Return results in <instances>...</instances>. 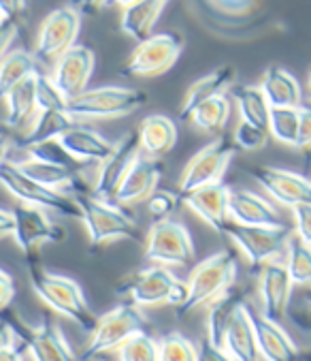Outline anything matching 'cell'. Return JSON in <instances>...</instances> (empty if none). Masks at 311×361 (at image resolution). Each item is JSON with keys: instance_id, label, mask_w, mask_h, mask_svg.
<instances>
[{"instance_id": "cell-39", "label": "cell", "mask_w": 311, "mask_h": 361, "mask_svg": "<svg viewBox=\"0 0 311 361\" xmlns=\"http://www.w3.org/2000/svg\"><path fill=\"white\" fill-rule=\"evenodd\" d=\"M120 361H158V340L151 338L145 329L130 336L118 348Z\"/></svg>"}, {"instance_id": "cell-41", "label": "cell", "mask_w": 311, "mask_h": 361, "mask_svg": "<svg viewBox=\"0 0 311 361\" xmlns=\"http://www.w3.org/2000/svg\"><path fill=\"white\" fill-rule=\"evenodd\" d=\"M37 109L39 111H68V99L60 92L49 75L37 73Z\"/></svg>"}, {"instance_id": "cell-22", "label": "cell", "mask_w": 311, "mask_h": 361, "mask_svg": "<svg viewBox=\"0 0 311 361\" xmlns=\"http://www.w3.org/2000/svg\"><path fill=\"white\" fill-rule=\"evenodd\" d=\"M28 342V357L32 361H80L62 336L60 327L49 319H43L39 327H24Z\"/></svg>"}, {"instance_id": "cell-23", "label": "cell", "mask_w": 311, "mask_h": 361, "mask_svg": "<svg viewBox=\"0 0 311 361\" xmlns=\"http://www.w3.org/2000/svg\"><path fill=\"white\" fill-rule=\"evenodd\" d=\"M18 167L26 176H30L32 180H37V182L49 186V188L62 190L68 197L86 192V186L82 184V180L77 178V173L68 165H62V163H56V161H47V159L30 157L28 154V159L20 161Z\"/></svg>"}, {"instance_id": "cell-2", "label": "cell", "mask_w": 311, "mask_h": 361, "mask_svg": "<svg viewBox=\"0 0 311 361\" xmlns=\"http://www.w3.org/2000/svg\"><path fill=\"white\" fill-rule=\"evenodd\" d=\"M80 207V221L84 223L92 246H105L115 240H137L139 229L132 216L120 205L96 197L92 190L72 197Z\"/></svg>"}, {"instance_id": "cell-33", "label": "cell", "mask_w": 311, "mask_h": 361, "mask_svg": "<svg viewBox=\"0 0 311 361\" xmlns=\"http://www.w3.org/2000/svg\"><path fill=\"white\" fill-rule=\"evenodd\" d=\"M37 73V58L26 49H13L0 58V101L26 78Z\"/></svg>"}, {"instance_id": "cell-28", "label": "cell", "mask_w": 311, "mask_h": 361, "mask_svg": "<svg viewBox=\"0 0 311 361\" xmlns=\"http://www.w3.org/2000/svg\"><path fill=\"white\" fill-rule=\"evenodd\" d=\"M260 88L271 107H300L303 92L298 80L290 71L273 64L265 71Z\"/></svg>"}, {"instance_id": "cell-37", "label": "cell", "mask_w": 311, "mask_h": 361, "mask_svg": "<svg viewBox=\"0 0 311 361\" xmlns=\"http://www.w3.org/2000/svg\"><path fill=\"white\" fill-rule=\"evenodd\" d=\"M298 124H300V107H271L269 133L279 143L296 146Z\"/></svg>"}, {"instance_id": "cell-34", "label": "cell", "mask_w": 311, "mask_h": 361, "mask_svg": "<svg viewBox=\"0 0 311 361\" xmlns=\"http://www.w3.org/2000/svg\"><path fill=\"white\" fill-rule=\"evenodd\" d=\"M232 99L237 103V109L243 122H250L258 128L269 130L271 105L260 86H235L232 88Z\"/></svg>"}, {"instance_id": "cell-50", "label": "cell", "mask_w": 311, "mask_h": 361, "mask_svg": "<svg viewBox=\"0 0 311 361\" xmlns=\"http://www.w3.org/2000/svg\"><path fill=\"white\" fill-rule=\"evenodd\" d=\"M13 212L11 209H5V207H0V238H7L13 233Z\"/></svg>"}, {"instance_id": "cell-53", "label": "cell", "mask_w": 311, "mask_h": 361, "mask_svg": "<svg viewBox=\"0 0 311 361\" xmlns=\"http://www.w3.org/2000/svg\"><path fill=\"white\" fill-rule=\"evenodd\" d=\"M213 3L217 7L226 9V11H241L250 3V0H213Z\"/></svg>"}, {"instance_id": "cell-11", "label": "cell", "mask_w": 311, "mask_h": 361, "mask_svg": "<svg viewBox=\"0 0 311 361\" xmlns=\"http://www.w3.org/2000/svg\"><path fill=\"white\" fill-rule=\"evenodd\" d=\"M82 28V11H77L72 5H64L53 9L41 24L37 43H34V58L43 64H53L66 49L77 45Z\"/></svg>"}, {"instance_id": "cell-14", "label": "cell", "mask_w": 311, "mask_h": 361, "mask_svg": "<svg viewBox=\"0 0 311 361\" xmlns=\"http://www.w3.org/2000/svg\"><path fill=\"white\" fill-rule=\"evenodd\" d=\"M94 66H96V56L90 47L72 45L51 64L49 78L60 88V92L68 101H72L82 92L88 90V84L92 80V73H94Z\"/></svg>"}, {"instance_id": "cell-52", "label": "cell", "mask_w": 311, "mask_h": 361, "mask_svg": "<svg viewBox=\"0 0 311 361\" xmlns=\"http://www.w3.org/2000/svg\"><path fill=\"white\" fill-rule=\"evenodd\" d=\"M292 321L307 334H311V310H303V312H294Z\"/></svg>"}, {"instance_id": "cell-48", "label": "cell", "mask_w": 311, "mask_h": 361, "mask_svg": "<svg viewBox=\"0 0 311 361\" xmlns=\"http://www.w3.org/2000/svg\"><path fill=\"white\" fill-rule=\"evenodd\" d=\"M13 298H15V282L5 269H0V312L9 308Z\"/></svg>"}, {"instance_id": "cell-15", "label": "cell", "mask_w": 311, "mask_h": 361, "mask_svg": "<svg viewBox=\"0 0 311 361\" xmlns=\"http://www.w3.org/2000/svg\"><path fill=\"white\" fill-rule=\"evenodd\" d=\"M139 154H141V146H139L137 133H132V130L124 133L115 141L113 152L103 163H99V171H96L92 192L101 199H111Z\"/></svg>"}, {"instance_id": "cell-17", "label": "cell", "mask_w": 311, "mask_h": 361, "mask_svg": "<svg viewBox=\"0 0 311 361\" xmlns=\"http://www.w3.org/2000/svg\"><path fill=\"white\" fill-rule=\"evenodd\" d=\"M252 178L267 190L277 203L286 207L296 205H311V180L279 167H252Z\"/></svg>"}, {"instance_id": "cell-27", "label": "cell", "mask_w": 311, "mask_h": 361, "mask_svg": "<svg viewBox=\"0 0 311 361\" xmlns=\"http://www.w3.org/2000/svg\"><path fill=\"white\" fill-rule=\"evenodd\" d=\"M235 78H237L235 66L224 64V66L211 71L209 75L196 80V82L188 88V92H186V97H184L179 116H182L184 120H188L190 114H192L201 103H205V101H209V99H213V97H220V94H224L228 88H232V84H235Z\"/></svg>"}, {"instance_id": "cell-49", "label": "cell", "mask_w": 311, "mask_h": 361, "mask_svg": "<svg viewBox=\"0 0 311 361\" xmlns=\"http://www.w3.org/2000/svg\"><path fill=\"white\" fill-rule=\"evenodd\" d=\"M0 9H3L5 18L18 20L26 9V0H0Z\"/></svg>"}, {"instance_id": "cell-9", "label": "cell", "mask_w": 311, "mask_h": 361, "mask_svg": "<svg viewBox=\"0 0 311 361\" xmlns=\"http://www.w3.org/2000/svg\"><path fill=\"white\" fill-rule=\"evenodd\" d=\"M224 235L235 244L254 267H262L271 259H279V255L288 248L294 229L288 225L277 227H260V225H239L228 223Z\"/></svg>"}, {"instance_id": "cell-55", "label": "cell", "mask_w": 311, "mask_h": 361, "mask_svg": "<svg viewBox=\"0 0 311 361\" xmlns=\"http://www.w3.org/2000/svg\"><path fill=\"white\" fill-rule=\"evenodd\" d=\"M141 3V0H107L105 7H122V9H128L132 5Z\"/></svg>"}, {"instance_id": "cell-5", "label": "cell", "mask_w": 311, "mask_h": 361, "mask_svg": "<svg viewBox=\"0 0 311 361\" xmlns=\"http://www.w3.org/2000/svg\"><path fill=\"white\" fill-rule=\"evenodd\" d=\"M0 186L26 205L41 207L58 216H68V219H80V207H77L72 197L32 180L18 167V163H0Z\"/></svg>"}, {"instance_id": "cell-42", "label": "cell", "mask_w": 311, "mask_h": 361, "mask_svg": "<svg viewBox=\"0 0 311 361\" xmlns=\"http://www.w3.org/2000/svg\"><path fill=\"white\" fill-rule=\"evenodd\" d=\"M269 130L265 128H258L250 122H239L235 133H232V141H235V146L239 150H246V152H256L260 148L267 146V139H269Z\"/></svg>"}, {"instance_id": "cell-58", "label": "cell", "mask_w": 311, "mask_h": 361, "mask_svg": "<svg viewBox=\"0 0 311 361\" xmlns=\"http://www.w3.org/2000/svg\"><path fill=\"white\" fill-rule=\"evenodd\" d=\"M309 90H311V75H309Z\"/></svg>"}, {"instance_id": "cell-30", "label": "cell", "mask_w": 311, "mask_h": 361, "mask_svg": "<svg viewBox=\"0 0 311 361\" xmlns=\"http://www.w3.org/2000/svg\"><path fill=\"white\" fill-rule=\"evenodd\" d=\"M246 304V298L241 291H228L220 295L215 302L207 306V340H211L217 346H224V336L228 331V325L239 312V308Z\"/></svg>"}, {"instance_id": "cell-6", "label": "cell", "mask_w": 311, "mask_h": 361, "mask_svg": "<svg viewBox=\"0 0 311 361\" xmlns=\"http://www.w3.org/2000/svg\"><path fill=\"white\" fill-rule=\"evenodd\" d=\"M147 97L134 88L122 86H101L88 88L77 99L68 101V114L77 120H107V118H122L139 107H143Z\"/></svg>"}, {"instance_id": "cell-46", "label": "cell", "mask_w": 311, "mask_h": 361, "mask_svg": "<svg viewBox=\"0 0 311 361\" xmlns=\"http://www.w3.org/2000/svg\"><path fill=\"white\" fill-rule=\"evenodd\" d=\"M294 148L303 152L311 150V107H300V124H298V137Z\"/></svg>"}, {"instance_id": "cell-16", "label": "cell", "mask_w": 311, "mask_h": 361, "mask_svg": "<svg viewBox=\"0 0 311 361\" xmlns=\"http://www.w3.org/2000/svg\"><path fill=\"white\" fill-rule=\"evenodd\" d=\"M292 276L286 261L271 259L260 267L258 274V293L262 304V314L271 321H281L288 312L292 298Z\"/></svg>"}, {"instance_id": "cell-47", "label": "cell", "mask_w": 311, "mask_h": 361, "mask_svg": "<svg viewBox=\"0 0 311 361\" xmlns=\"http://www.w3.org/2000/svg\"><path fill=\"white\" fill-rule=\"evenodd\" d=\"M18 20H9L5 18L3 22H0V58H3L9 49V45L15 41L18 37Z\"/></svg>"}, {"instance_id": "cell-29", "label": "cell", "mask_w": 311, "mask_h": 361, "mask_svg": "<svg viewBox=\"0 0 311 361\" xmlns=\"http://www.w3.org/2000/svg\"><path fill=\"white\" fill-rule=\"evenodd\" d=\"M169 0H141V3L124 9L120 28L134 41H143L151 35V28L158 24Z\"/></svg>"}, {"instance_id": "cell-57", "label": "cell", "mask_w": 311, "mask_h": 361, "mask_svg": "<svg viewBox=\"0 0 311 361\" xmlns=\"http://www.w3.org/2000/svg\"><path fill=\"white\" fill-rule=\"evenodd\" d=\"M307 304L311 306V291H309V295H307Z\"/></svg>"}, {"instance_id": "cell-20", "label": "cell", "mask_w": 311, "mask_h": 361, "mask_svg": "<svg viewBox=\"0 0 311 361\" xmlns=\"http://www.w3.org/2000/svg\"><path fill=\"white\" fill-rule=\"evenodd\" d=\"M58 143L77 163H103L113 152L115 146L113 141H109L94 128L82 124V120L70 126L58 139Z\"/></svg>"}, {"instance_id": "cell-26", "label": "cell", "mask_w": 311, "mask_h": 361, "mask_svg": "<svg viewBox=\"0 0 311 361\" xmlns=\"http://www.w3.org/2000/svg\"><path fill=\"white\" fill-rule=\"evenodd\" d=\"M224 348L237 361H260L256 327L252 321V308L248 304L239 308V312L228 325V331L224 336Z\"/></svg>"}, {"instance_id": "cell-51", "label": "cell", "mask_w": 311, "mask_h": 361, "mask_svg": "<svg viewBox=\"0 0 311 361\" xmlns=\"http://www.w3.org/2000/svg\"><path fill=\"white\" fill-rule=\"evenodd\" d=\"M105 3L107 0H70V5L82 13H90L94 9H101V7H105Z\"/></svg>"}, {"instance_id": "cell-19", "label": "cell", "mask_w": 311, "mask_h": 361, "mask_svg": "<svg viewBox=\"0 0 311 361\" xmlns=\"http://www.w3.org/2000/svg\"><path fill=\"white\" fill-rule=\"evenodd\" d=\"M228 197H230V188L222 182H215V184H207L192 192L182 195V201L215 233H224L226 225L230 223Z\"/></svg>"}, {"instance_id": "cell-1", "label": "cell", "mask_w": 311, "mask_h": 361, "mask_svg": "<svg viewBox=\"0 0 311 361\" xmlns=\"http://www.w3.org/2000/svg\"><path fill=\"white\" fill-rule=\"evenodd\" d=\"M28 274H30V284L34 288V293L39 295V300L45 306H49L53 312L70 319L84 331L92 334V329L99 323V317L92 312L80 284L66 276L47 271L37 261V257L28 259Z\"/></svg>"}, {"instance_id": "cell-18", "label": "cell", "mask_w": 311, "mask_h": 361, "mask_svg": "<svg viewBox=\"0 0 311 361\" xmlns=\"http://www.w3.org/2000/svg\"><path fill=\"white\" fill-rule=\"evenodd\" d=\"M163 171L165 167L160 159H149L145 154H139L132 167L128 169L126 178L122 180L120 188L115 190L113 199L120 205H137L141 201H147L153 195V190L158 188Z\"/></svg>"}, {"instance_id": "cell-3", "label": "cell", "mask_w": 311, "mask_h": 361, "mask_svg": "<svg viewBox=\"0 0 311 361\" xmlns=\"http://www.w3.org/2000/svg\"><path fill=\"white\" fill-rule=\"evenodd\" d=\"M235 280H237V259L230 250H220L207 257L192 269L190 278L186 280L188 300L179 308V312L188 314L209 306L220 295H224L228 288H232Z\"/></svg>"}, {"instance_id": "cell-54", "label": "cell", "mask_w": 311, "mask_h": 361, "mask_svg": "<svg viewBox=\"0 0 311 361\" xmlns=\"http://www.w3.org/2000/svg\"><path fill=\"white\" fill-rule=\"evenodd\" d=\"M9 148H11V143H9V137L3 133L0 135V163L7 161V154H9Z\"/></svg>"}, {"instance_id": "cell-32", "label": "cell", "mask_w": 311, "mask_h": 361, "mask_svg": "<svg viewBox=\"0 0 311 361\" xmlns=\"http://www.w3.org/2000/svg\"><path fill=\"white\" fill-rule=\"evenodd\" d=\"M7 103V126L24 128L30 124L37 109V73L20 82L5 99Z\"/></svg>"}, {"instance_id": "cell-31", "label": "cell", "mask_w": 311, "mask_h": 361, "mask_svg": "<svg viewBox=\"0 0 311 361\" xmlns=\"http://www.w3.org/2000/svg\"><path fill=\"white\" fill-rule=\"evenodd\" d=\"M77 122L80 120L68 111H60V109L39 111V116L34 118V122L30 124V128L24 137V150L41 146V143H47V141H58Z\"/></svg>"}, {"instance_id": "cell-24", "label": "cell", "mask_w": 311, "mask_h": 361, "mask_svg": "<svg viewBox=\"0 0 311 361\" xmlns=\"http://www.w3.org/2000/svg\"><path fill=\"white\" fill-rule=\"evenodd\" d=\"M252 321L256 327L258 350L265 361H300L296 344L277 321L267 319L262 312H252Z\"/></svg>"}, {"instance_id": "cell-45", "label": "cell", "mask_w": 311, "mask_h": 361, "mask_svg": "<svg viewBox=\"0 0 311 361\" xmlns=\"http://www.w3.org/2000/svg\"><path fill=\"white\" fill-rule=\"evenodd\" d=\"M196 361H237L224 346L213 344L211 340H205L196 346Z\"/></svg>"}, {"instance_id": "cell-36", "label": "cell", "mask_w": 311, "mask_h": 361, "mask_svg": "<svg viewBox=\"0 0 311 361\" xmlns=\"http://www.w3.org/2000/svg\"><path fill=\"white\" fill-rule=\"evenodd\" d=\"M230 118V101L226 99V94H220V97H213L205 103H201L188 120H192V124L198 128V130H205V133H220L226 122Z\"/></svg>"}, {"instance_id": "cell-56", "label": "cell", "mask_w": 311, "mask_h": 361, "mask_svg": "<svg viewBox=\"0 0 311 361\" xmlns=\"http://www.w3.org/2000/svg\"><path fill=\"white\" fill-rule=\"evenodd\" d=\"M5 20V13H3V9H0V22H3Z\"/></svg>"}, {"instance_id": "cell-12", "label": "cell", "mask_w": 311, "mask_h": 361, "mask_svg": "<svg viewBox=\"0 0 311 361\" xmlns=\"http://www.w3.org/2000/svg\"><path fill=\"white\" fill-rule=\"evenodd\" d=\"M145 259L156 265H188L194 259V244L188 229L171 219L156 221L147 233Z\"/></svg>"}, {"instance_id": "cell-10", "label": "cell", "mask_w": 311, "mask_h": 361, "mask_svg": "<svg viewBox=\"0 0 311 361\" xmlns=\"http://www.w3.org/2000/svg\"><path fill=\"white\" fill-rule=\"evenodd\" d=\"M237 150L239 148L235 146L232 139H228L224 135L215 137L203 150H198L184 167L182 176H179V192L186 195L201 186L222 182V176L226 173Z\"/></svg>"}, {"instance_id": "cell-7", "label": "cell", "mask_w": 311, "mask_h": 361, "mask_svg": "<svg viewBox=\"0 0 311 361\" xmlns=\"http://www.w3.org/2000/svg\"><path fill=\"white\" fill-rule=\"evenodd\" d=\"M145 329V317L137 304H120L105 312L90 334V340L82 353V361H92L105 353L118 350L130 336Z\"/></svg>"}, {"instance_id": "cell-4", "label": "cell", "mask_w": 311, "mask_h": 361, "mask_svg": "<svg viewBox=\"0 0 311 361\" xmlns=\"http://www.w3.org/2000/svg\"><path fill=\"white\" fill-rule=\"evenodd\" d=\"M122 293L137 306H175L182 308L188 300V284L179 280L169 267L151 265L126 280Z\"/></svg>"}, {"instance_id": "cell-35", "label": "cell", "mask_w": 311, "mask_h": 361, "mask_svg": "<svg viewBox=\"0 0 311 361\" xmlns=\"http://www.w3.org/2000/svg\"><path fill=\"white\" fill-rule=\"evenodd\" d=\"M24 327V323L13 321L5 310L0 312V361H24L28 355Z\"/></svg>"}, {"instance_id": "cell-13", "label": "cell", "mask_w": 311, "mask_h": 361, "mask_svg": "<svg viewBox=\"0 0 311 361\" xmlns=\"http://www.w3.org/2000/svg\"><path fill=\"white\" fill-rule=\"evenodd\" d=\"M13 242L15 246L26 255V259L37 257V250L41 244H60L66 233L62 227H58L49 214L41 207H32V205H18L13 209Z\"/></svg>"}, {"instance_id": "cell-44", "label": "cell", "mask_w": 311, "mask_h": 361, "mask_svg": "<svg viewBox=\"0 0 311 361\" xmlns=\"http://www.w3.org/2000/svg\"><path fill=\"white\" fill-rule=\"evenodd\" d=\"M292 214H294L296 238L311 244V205H296V207H292Z\"/></svg>"}, {"instance_id": "cell-8", "label": "cell", "mask_w": 311, "mask_h": 361, "mask_svg": "<svg viewBox=\"0 0 311 361\" xmlns=\"http://www.w3.org/2000/svg\"><path fill=\"white\" fill-rule=\"evenodd\" d=\"M184 51V39L177 32H158L139 41L122 73L128 78H158L179 60Z\"/></svg>"}, {"instance_id": "cell-40", "label": "cell", "mask_w": 311, "mask_h": 361, "mask_svg": "<svg viewBox=\"0 0 311 361\" xmlns=\"http://www.w3.org/2000/svg\"><path fill=\"white\" fill-rule=\"evenodd\" d=\"M158 361H196V346L182 334L158 340Z\"/></svg>"}, {"instance_id": "cell-21", "label": "cell", "mask_w": 311, "mask_h": 361, "mask_svg": "<svg viewBox=\"0 0 311 361\" xmlns=\"http://www.w3.org/2000/svg\"><path fill=\"white\" fill-rule=\"evenodd\" d=\"M228 212H230V221L239 225H260V227L284 225L277 207L252 190H230Z\"/></svg>"}, {"instance_id": "cell-59", "label": "cell", "mask_w": 311, "mask_h": 361, "mask_svg": "<svg viewBox=\"0 0 311 361\" xmlns=\"http://www.w3.org/2000/svg\"><path fill=\"white\" fill-rule=\"evenodd\" d=\"M3 133H5V130H3V128H0V135H3Z\"/></svg>"}, {"instance_id": "cell-43", "label": "cell", "mask_w": 311, "mask_h": 361, "mask_svg": "<svg viewBox=\"0 0 311 361\" xmlns=\"http://www.w3.org/2000/svg\"><path fill=\"white\" fill-rule=\"evenodd\" d=\"M179 205V197L173 190H158L156 188L153 195L147 199V212L153 216L156 221H165L171 219Z\"/></svg>"}, {"instance_id": "cell-25", "label": "cell", "mask_w": 311, "mask_h": 361, "mask_svg": "<svg viewBox=\"0 0 311 361\" xmlns=\"http://www.w3.org/2000/svg\"><path fill=\"white\" fill-rule=\"evenodd\" d=\"M137 137H139L141 154H145L149 159H163L175 148L177 126L169 116L151 114L139 122Z\"/></svg>"}, {"instance_id": "cell-38", "label": "cell", "mask_w": 311, "mask_h": 361, "mask_svg": "<svg viewBox=\"0 0 311 361\" xmlns=\"http://www.w3.org/2000/svg\"><path fill=\"white\" fill-rule=\"evenodd\" d=\"M286 265L294 284H311V244L292 235L286 248Z\"/></svg>"}]
</instances>
